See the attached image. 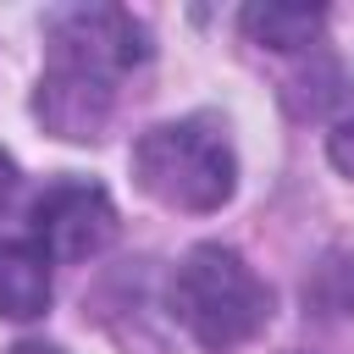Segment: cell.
I'll use <instances>...</instances> for the list:
<instances>
[{"label":"cell","mask_w":354,"mask_h":354,"mask_svg":"<svg viewBox=\"0 0 354 354\" xmlns=\"http://www.w3.org/2000/svg\"><path fill=\"white\" fill-rule=\"evenodd\" d=\"M171 315L194 332L199 348H238L271 321V288L227 243H199L171 271Z\"/></svg>","instance_id":"obj_1"},{"label":"cell","mask_w":354,"mask_h":354,"mask_svg":"<svg viewBox=\"0 0 354 354\" xmlns=\"http://www.w3.org/2000/svg\"><path fill=\"white\" fill-rule=\"evenodd\" d=\"M133 177L149 199H160L166 210H221L238 188V155L227 144V133L205 116H183V122H160L133 144Z\"/></svg>","instance_id":"obj_2"},{"label":"cell","mask_w":354,"mask_h":354,"mask_svg":"<svg viewBox=\"0 0 354 354\" xmlns=\"http://www.w3.org/2000/svg\"><path fill=\"white\" fill-rule=\"evenodd\" d=\"M116 238V205L88 177H61L33 199V243L50 260H88Z\"/></svg>","instance_id":"obj_3"},{"label":"cell","mask_w":354,"mask_h":354,"mask_svg":"<svg viewBox=\"0 0 354 354\" xmlns=\"http://www.w3.org/2000/svg\"><path fill=\"white\" fill-rule=\"evenodd\" d=\"M50 44L55 61L66 66H88L100 77H122L127 66H138L149 55V33L116 11V6H77V11H55L50 17Z\"/></svg>","instance_id":"obj_4"},{"label":"cell","mask_w":354,"mask_h":354,"mask_svg":"<svg viewBox=\"0 0 354 354\" xmlns=\"http://www.w3.org/2000/svg\"><path fill=\"white\" fill-rule=\"evenodd\" d=\"M116 77H100L88 66H66V61H50V72L39 77V94H33V116L55 133V138H72V144H88L105 133L111 122V105H116Z\"/></svg>","instance_id":"obj_5"},{"label":"cell","mask_w":354,"mask_h":354,"mask_svg":"<svg viewBox=\"0 0 354 354\" xmlns=\"http://www.w3.org/2000/svg\"><path fill=\"white\" fill-rule=\"evenodd\" d=\"M50 310V254L33 238H0V315L33 321Z\"/></svg>","instance_id":"obj_6"},{"label":"cell","mask_w":354,"mask_h":354,"mask_svg":"<svg viewBox=\"0 0 354 354\" xmlns=\"http://www.w3.org/2000/svg\"><path fill=\"white\" fill-rule=\"evenodd\" d=\"M243 33L266 50H310L321 33V11L315 6H249Z\"/></svg>","instance_id":"obj_7"},{"label":"cell","mask_w":354,"mask_h":354,"mask_svg":"<svg viewBox=\"0 0 354 354\" xmlns=\"http://www.w3.org/2000/svg\"><path fill=\"white\" fill-rule=\"evenodd\" d=\"M304 304H315L321 315H348L354 310V254H326L315 266V277L304 282Z\"/></svg>","instance_id":"obj_8"},{"label":"cell","mask_w":354,"mask_h":354,"mask_svg":"<svg viewBox=\"0 0 354 354\" xmlns=\"http://www.w3.org/2000/svg\"><path fill=\"white\" fill-rule=\"evenodd\" d=\"M326 155H332V166L354 183V122H337L332 127V138H326Z\"/></svg>","instance_id":"obj_9"},{"label":"cell","mask_w":354,"mask_h":354,"mask_svg":"<svg viewBox=\"0 0 354 354\" xmlns=\"http://www.w3.org/2000/svg\"><path fill=\"white\" fill-rule=\"evenodd\" d=\"M11 194H17V160H11L6 149H0V205H6Z\"/></svg>","instance_id":"obj_10"},{"label":"cell","mask_w":354,"mask_h":354,"mask_svg":"<svg viewBox=\"0 0 354 354\" xmlns=\"http://www.w3.org/2000/svg\"><path fill=\"white\" fill-rule=\"evenodd\" d=\"M11 354H61V348H55V343H17Z\"/></svg>","instance_id":"obj_11"}]
</instances>
